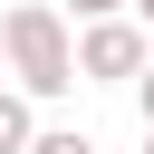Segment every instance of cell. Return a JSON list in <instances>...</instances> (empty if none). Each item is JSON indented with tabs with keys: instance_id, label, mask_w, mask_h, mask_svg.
Wrapping results in <instances>:
<instances>
[{
	"instance_id": "obj_1",
	"label": "cell",
	"mask_w": 154,
	"mask_h": 154,
	"mask_svg": "<svg viewBox=\"0 0 154 154\" xmlns=\"http://www.w3.org/2000/svg\"><path fill=\"white\" fill-rule=\"evenodd\" d=\"M0 67H10V87L19 96H67V87H87L77 77V29H67V10L58 0H19V10H0Z\"/></svg>"
},
{
	"instance_id": "obj_2",
	"label": "cell",
	"mask_w": 154,
	"mask_h": 154,
	"mask_svg": "<svg viewBox=\"0 0 154 154\" xmlns=\"http://www.w3.org/2000/svg\"><path fill=\"white\" fill-rule=\"evenodd\" d=\"M144 67H154L144 19H96V29H77V77H87V87H135Z\"/></svg>"
},
{
	"instance_id": "obj_3",
	"label": "cell",
	"mask_w": 154,
	"mask_h": 154,
	"mask_svg": "<svg viewBox=\"0 0 154 154\" xmlns=\"http://www.w3.org/2000/svg\"><path fill=\"white\" fill-rule=\"evenodd\" d=\"M48 125H38V96H19V87H0V154H29Z\"/></svg>"
},
{
	"instance_id": "obj_4",
	"label": "cell",
	"mask_w": 154,
	"mask_h": 154,
	"mask_svg": "<svg viewBox=\"0 0 154 154\" xmlns=\"http://www.w3.org/2000/svg\"><path fill=\"white\" fill-rule=\"evenodd\" d=\"M29 154H96V135H77V125H48V135H38Z\"/></svg>"
},
{
	"instance_id": "obj_5",
	"label": "cell",
	"mask_w": 154,
	"mask_h": 154,
	"mask_svg": "<svg viewBox=\"0 0 154 154\" xmlns=\"http://www.w3.org/2000/svg\"><path fill=\"white\" fill-rule=\"evenodd\" d=\"M67 10H77V29H96V19H125L135 0H67Z\"/></svg>"
},
{
	"instance_id": "obj_6",
	"label": "cell",
	"mask_w": 154,
	"mask_h": 154,
	"mask_svg": "<svg viewBox=\"0 0 154 154\" xmlns=\"http://www.w3.org/2000/svg\"><path fill=\"white\" fill-rule=\"evenodd\" d=\"M135 106H144V135H154V67L135 77Z\"/></svg>"
},
{
	"instance_id": "obj_7",
	"label": "cell",
	"mask_w": 154,
	"mask_h": 154,
	"mask_svg": "<svg viewBox=\"0 0 154 154\" xmlns=\"http://www.w3.org/2000/svg\"><path fill=\"white\" fill-rule=\"evenodd\" d=\"M135 19H144V29H154V0H135Z\"/></svg>"
},
{
	"instance_id": "obj_8",
	"label": "cell",
	"mask_w": 154,
	"mask_h": 154,
	"mask_svg": "<svg viewBox=\"0 0 154 154\" xmlns=\"http://www.w3.org/2000/svg\"><path fill=\"white\" fill-rule=\"evenodd\" d=\"M144 154H154V135H144Z\"/></svg>"
}]
</instances>
